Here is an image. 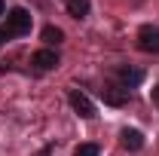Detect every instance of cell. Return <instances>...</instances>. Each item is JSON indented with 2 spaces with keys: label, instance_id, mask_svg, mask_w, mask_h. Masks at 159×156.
Here are the masks:
<instances>
[{
  "label": "cell",
  "instance_id": "obj_1",
  "mask_svg": "<svg viewBox=\"0 0 159 156\" xmlns=\"http://www.w3.org/2000/svg\"><path fill=\"white\" fill-rule=\"evenodd\" d=\"M31 25H34V16L25 6H16V9L6 12V25H0V40L25 37V34H31Z\"/></svg>",
  "mask_w": 159,
  "mask_h": 156
},
{
  "label": "cell",
  "instance_id": "obj_2",
  "mask_svg": "<svg viewBox=\"0 0 159 156\" xmlns=\"http://www.w3.org/2000/svg\"><path fill=\"white\" fill-rule=\"evenodd\" d=\"M67 101H70V107H74L83 119H92V117H95V104H92V98L86 95V92L70 89V92H67Z\"/></svg>",
  "mask_w": 159,
  "mask_h": 156
},
{
  "label": "cell",
  "instance_id": "obj_3",
  "mask_svg": "<svg viewBox=\"0 0 159 156\" xmlns=\"http://www.w3.org/2000/svg\"><path fill=\"white\" fill-rule=\"evenodd\" d=\"M113 74H116V80H119L122 89H135L141 80H144V71H141V67H132V64H119Z\"/></svg>",
  "mask_w": 159,
  "mask_h": 156
},
{
  "label": "cell",
  "instance_id": "obj_4",
  "mask_svg": "<svg viewBox=\"0 0 159 156\" xmlns=\"http://www.w3.org/2000/svg\"><path fill=\"white\" fill-rule=\"evenodd\" d=\"M138 49L141 52H159V28L144 25L138 31Z\"/></svg>",
  "mask_w": 159,
  "mask_h": 156
},
{
  "label": "cell",
  "instance_id": "obj_5",
  "mask_svg": "<svg viewBox=\"0 0 159 156\" xmlns=\"http://www.w3.org/2000/svg\"><path fill=\"white\" fill-rule=\"evenodd\" d=\"M101 98H104V104H110V107H125L129 104V89H122V86H104L101 89Z\"/></svg>",
  "mask_w": 159,
  "mask_h": 156
},
{
  "label": "cell",
  "instance_id": "obj_6",
  "mask_svg": "<svg viewBox=\"0 0 159 156\" xmlns=\"http://www.w3.org/2000/svg\"><path fill=\"white\" fill-rule=\"evenodd\" d=\"M31 64L37 71H52V67H58V52L55 49H37L34 58H31Z\"/></svg>",
  "mask_w": 159,
  "mask_h": 156
},
{
  "label": "cell",
  "instance_id": "obj_7",
  "mask_svg": "<svg viewBox=\"0 0 159 156\" xmlns=\"http://www.w3.org/2000/svg\"><path fill=\"white\" fill-rule=\"evenodd\" d=\"M119 141H122L125 150H141V147H144V135H141L138 129H122Z\"/></svg>",
  "mask_w": 159,
  "mask_h": 156
},
{
  "label": "cell",
  "instance_id": "obj_8",
  "mask_svg": "<svg viewBox=\"0 0 159 156\" xmlns=\"http://www.w3.org/2000/svg\"><path fill=\"white\" fill-rule=\"evenodd\" d=\"M64 6H67V12H70L74 19H86V16H89V9H92V3H89V0H64Z\"/></svg>",
  "mask_w": 159,
  "mask_h": 156
},
{
  "label": "cell",
  "instance_id": "obj_9",
  "mask_svg": "<svg viewBox=\"0 0 159 156\" xmlns=\"http://www.w3.org/2000/svg\"><path fill=\"white\" fill-rule=\"evenodd\" d=\"M43 40H46V43H61V40H64V31L55 28V25H46V28H43Z\"/></svg>",
  "mask_w": 159,
  "mask_h": 156
},
{
  "label": "cell",
  "instance_id": "obj_10",
  "mask_svg": "<svg viewBox=\"0 0 159 156\" xmlns=\"http://www.w3.org/2000/svg\"><path fill=\"white\" fill-rule=\"evenodd\" d=\"M98 144H77V150H74V156H98Z\"/></svg>",
  "mask_w": 159,
  "mask_h": 156
},
{
  "label": "cell",
  "instance_id": "obj_11",
  "mask_svg": "<svg viewBox=\"0 0 159 156\" xmlns=\"http://www.w3.org/2000/svg\"><path fill=\"white\" fill-rule=\"evenodd\" d=\"M153 104H156V107H159V83H156V86H153Z\"/></svg>",
  "mask_w": 159,
  "mask_h": 156
},
{
  "label": "cell",
  "instance_id": "obj_12",
  "mask_svg": "<svg viewBox=\"0 0 159 156\" xmlns=\"http://www.w3.org/2000/svg\"><path fill=\"white\" fill-rule=\"evenodd\" d=\"M0 16H6V3L3 0H0Z\"/></svg>",
  "mask_w": 159,
  "mask_h": 156
}]
</instances>
